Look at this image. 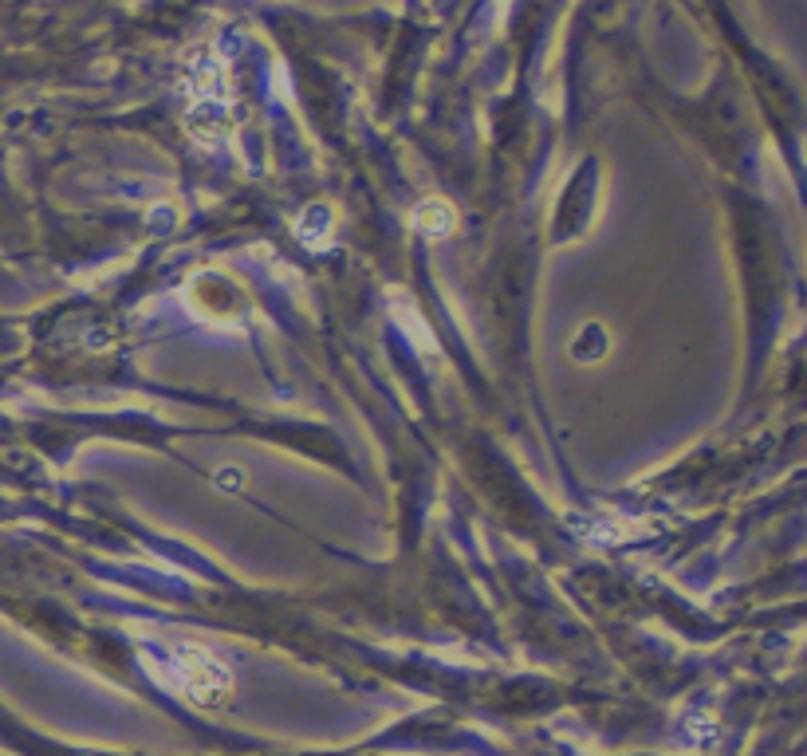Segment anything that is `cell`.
I'll use <instances>...</instances> for the list:
<instances>
[{"mask_svg":"<svg viewBox=\"0 0 807 756\" xmlns=\"http://www.w3.org/2000/svg\"><path fill=\"white\" fill-rule=\"evenodd\" d=\"M182 91H186V123L201 142H221L233 134V95L229 71L217 52L197 48L182 63Z\"/></svg>","mask_w":807,"mask_h":756,"instance_id":"obj_1","label":"cell"},{"mask_svg":"<svg viewBox=\"0 0 807 756\" xmlns=\"http://www.w3.org/2000/svg\"><path fill=\"white\" fill-rule=\"evenodd\" d=\"M170 678L178 693L189 697L193 705H221V701H229V690H233L229 670L201 646L170 650Z\"/></svg>","mask_w":807,"mask_h":756,"instance_id":"obj_2","label":"cell"},{"mask_svg":"<svg viewBox=\"0 0 807 756\" xmlns=\"http://www.w3.org/2000/svg\"><path fill=\"white\" fill-rule=\"evenodd\" d=\"M414 229L426 237H445L453 229V209L445 201H426L414 209Z\"/></svg>","mask_w":807,"mask_h":756,"instance_id":"obj_3","label":"cell"},{"mask_svg":"<svg viewBox=\"0 0 807 756\" xmlns=\"http://www.w3.org/2000/svg\"><path fill=\"white\" fill-rule=\"evenodd\" d=\"M217 485H225V489H233V485H241V477H237V469H221V473H217Z\"/></svg>","mask_w":807,"mask_h":756,"instance_id":"obj_4","label":"cell"}]
</instances>
